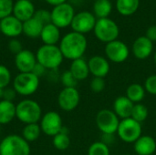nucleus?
Wrapping results in <instances>:
<instances>
[{"instance_id": "1", "label": "nucleus", "mask_w": 156, "mask_h": 155, "mask_svg": "<svg viewBox=\"0 0 156 155\" xmlns=\"http://www.w3.org/2000/svg\"><path fill=\"white\" fill-rule=\"evenodd\" d=\"M87 39L83 34L72 31L61 38L58 48L63 57L72 61L82 58L87 49Z\"/></svg>"}, {"instance_id": "2", "label": "nucleus", "mask_w": 156, "mask_h": 155, "mask_svg": "<svg viewBox=\"0 0 156 155\" xmlns=\"http://www.w3.org/2000/svg\"><path fill=\"white\" fill-rule=\"evenodd\" d=\"M16 118L26 125L37 123L42 118L41 107L34 100H22L16 105Z\"/></svg>"}, {"instance_id": "3", "label": "nucleus", "mask_w": 156, "mask_h": 155, "mask_svg": "<svg viewBox=\"0 0 156 155\" xmlns=\"http://www.w3.org/2000/svg\"><path fill=\"white\" fill-rule=\"evenodd\" d=\"M37 61L47 70L57 69L63 61V55L57 45H43L36 53Z\"/></svg>"}, {"instance_id": "4", "label": "nucleus", "mask_w": 156, "mask_h": 155, "mask_svg": "<svg viewBox=\"0 0 156 155\" xmlns=\"http://www.w3.org/2000/svg\"><path fill=\"white\" fill-rule=\"evenodd\" d=\"M0 155H30V145L22 136L10 134L0 142Z\"/></svg>"}, {"instance_id": "5", "label": "nucleus", "mask_w": 156, "mask_h": 155, "mask_svg": "<svg viewBox=\"0 0 156 155\" xmlns=\"http://www.w3.org/2000/svg\"><path fill=\"white\" fill-rule=\"evenodd\" d=\"M39 87V78L32 72L19 73L13 81V88L21 96H30L34 94Z\"/></svg>"}, {"instance_id": "6", "label": "nucleus", "mask_w": 156, "mask_h": 155, "mask_svg": "<svg viewBox=\"0 0 156 155\" xmlns=\"http://www.w3.org/2000/svg\"><path fill=\"white\" fill-rule=\"evenodd\" d=\"M93 30L96 37L106 44L116 40L120 34L118 25L108 17L98 19Z\"/></svg>"}, {"instance_id": "7", "label": "nucleus", "mask_w": 156, "mask_h": 155, "mask_svg": "<svg viewBox=\"0 0 156 155\" xmlns=\"http://www.w3.org/2000/svg\"><path fill=\"white\" fill-rule=\"evenodd\" d=\"M142 125L132 118H127L120 122L117 133L120 139L127 143H134L142 136Z\"/></svg>"}, {"instance_id": "8", "label": "nucleus", "mask_w": 156, "mask_h": 155, "mask_svg": "<svg viewBox=\"0 0 156 155\" xmlns=\"http://www.w3.org/2000/svg\"><path fill=\"white\" fill-rule=\"evenodd\" d=\"M120 118L109 109L101 110L96 115V125L102 134H114L117 132Z\"/></svg>"}, {"instance_id": "9", "label": "nucleus", "mask_w": 156, "mask_h": 155, "mask_svg": "<svg viewBox=\"0 0 156 155\" xmlns=\"http://www.w3.org/2000/svg\"><path fill=\"white\" fill-rule=\"evenodd\" d=\"M74 16L73 6L69 3H63L54 6L51 10V23L58 28H65L71 25Z\"/></svg>"}, {"instance_id": "10", "label": "nucleus", "mask_w": 156, "mask_h": 155, "mask_svg": "<svg viewBox=\"0 0 156 155\" xmlns=\"http://www.w3.org/2000/svg\"><path fill=\"white\" fill-rule=\"evenodd\" d=\"M96 22V16L92 13L89 11H82L75 14L70 26L74 32L84 35L94 29Z\"/></svg>"}, {"instance_id": "11", "label": "nucleus", "mask_w": 156, "mask_h": 155, "mask_svg": "<svg viewBox=\"0 0 156 155\" xmlns=\"http://www.w3.org/2000/svg\"><path fill=\"white\" fill-rule=\"evenodd\" d=\"M39 125L43 133L52 137L59 133L63 127L60 115L53 111H48L42 116Z\"/></svg>"}, {"instance_id": "12", "label": "nucleus", "mask_w": 156, "mask_h": 155, "mask_svg": "<svg viewBox=\"0 0 156 155\" xmlns=\"http://www.w3.org/2000/svg\"><path fill=\"white\" fill-rule=\"evenodd\" d=\"M105 54L108 59L114 63L124 62L130 54L127 45L121 40H114L106 44Z\"/></svg>"}, {"instance_id": "13", "label": "nucleus", "mask_w": 156, "mask_h": 155, "mask_svg": "<svg viewBox=\"0 0 156 155\" xmlns=\"http://www.w3.org/2000/svg\"><path fill=\"white\" fill-rule=\"evenodd\" d=\"M80 100V95L76 88H64L58 96V104L65 111L75 110Z\"/></svg>"}, {"instance_id": "14", "label": "nucleus", "mask_w": 156, "mask_h": 155, "mask_svg": "<svg viewBox=\"0 0 156 155\" xmlns=\"http://www.w3.org/2000/svg\"><path fill=\"white\" fill-rule=\"evenodd\" d=\"M37 63L36 55L28 49H23L15 57V65L19 73L32 72Z\"/></svg>"}, {"instance_id": "15", "label": "nucleus", "mask_w": 156, "mask_h": 155, "mask_svg": "<svg viewBox=\"0 0 156 155\" xmlns=\"http://www.w3.org/2000/svg\"><path fill=\"white\" fill-rule=\"evenodd\" d=\"M1 33L11 38H16L23 33V23L13 15L0 20Z\"/></svg>"}, {"instance_id": "16", "label": "nucleus", "mask_w": 156, "mask_h": 155, "mask_svg": "<svg viewBox=\"0 0 156 155\" xmlns=\"http://www.w3.org/2000/svg\"><path fill=\"white\" fill-rule=\"evenodd\" d=\"M88 65L90 73L93 77L105 78L110 72V63L102 56L91 57L88 61Z\"/></svg>"}, {"instance_id": "17", "label": "nucleus", "mask_w": 156, "mask_h": 155, "mask_svg": "<svg viewBox=\"0 0 156 155\" xmlns=\"http://www.w3.org/2000/svg\"><path fill=\"white\" fill-rule=\"evenodd\" d=\"M35 12V6L30 0H17L14 4L13 16L22 23L32 18Z\"/></svg>"}, {"instance_id": "18", "label": "nucleus", "mask_w": 156, "mask_h": 155, "mask_svg": "<svg viewBox=\"0 0 156 155\" xmlns=\"http://www.w3.org/2000/svg\"><path fill=\"white\" fill-rule=\"evenodd\" d=\"M153 42L145 36L139 37L133 44V53L138 59L147 58L153 52Z\"/></svg>"}, {"instance_id": "19", "label": "nucleus", "mask_w": 156, "mask_h": 155, "mask_svg": "<svg viewBox=\"0 0 156 155\" xmlns=\"http://www.w3.org/2000/svg\"><path fill=\"white\" fill-rule=\"evenodd\" d=\"M134 103L132 102L126 96L118 97L113 103V111L122 120L131 118Z\"/></svg>"}, {"instance_id": "20", "label": "nucleus", "mask_w": 156, "mask_h": 155, "mask_svg": "<svg viewBox=\"0 0 156 155\" xmlns=\"http://www.w3.org/2000/svg\"><path fill=\"white\" fill-rule=\"evenodd\" d=\"M134 151L138 155H153L156 151V142L152 136L142 135L134 143Z\"/></svg>"}, {"instance_id": "21", "label": "nucleus", "mask_w": 156, "mask_h": 155, "mask_svg": "<svg viewBox=\"0 0 156 155\" xmlns=\"http://www.w3.org/2000/svg\"><path fill=\"white\" fill-rule=\"evenodd\" d=\"M40 38L44 45H57L60 40V30L52 23L45 25L43 26Z\"/></svg>"}, {"instance_id": "22", "label": "nucleus", "mask_w": 156, "mask_h": 155, "mask_svg": "<svg viewBox=\"0 0 156 155\" xmlns=\"http://www.w3.org/2000/svg\"><path fill=\"white\" fill-rule=\"evenodd\" d=\"M69 70L71 72V74L74 76V78L78 81L86 79L89 77V75L90 74V69H89L88 61H86L82 58L72 60Z\"/></svg>"}, {"instance_id": "23", "label": "nucleus", "mask_w": 156, "mask_h": 155, "mask_svg": "<svg viewBox=\"0 0 156 155\" xmlns=\"http://www.w3.org/2000/svg\"><path fill=\"white\" fill-rule=\"evenodd\" d=\"M16 118V105L13 101L0 100V125L10 123Z\"/></svg>"}, {"instance_id": "24", "label": "nucleus", "mask_w": 156, "mask_h": 155, "mask_svg": "<svg viewBox=\"0 0 156 155\" xmlns=\"http://www.w3.org/2000/svg\"><path fill=\"white\" fill-rule=\"evenodd\" d=\"M43 26V24L33 16L32 18L23 22V34L30 38L40 37Z\"/></svg>"}, {"instance_id": "25", "label": "nucleus", "mask_w": 156, "mask_h": 155, "mask_svg": "<svg viewBox=\"0 0 156 155\" xmlns=\"http://www.w3.org/2000/svg\"><path fill=\"white\" fill-rule=\"evenodd\" d=\"M140 0H116V8L122 16H132L139 8Z\"/></svg>"}, {"instance_id": "26", "label": "nucleus", "mask_w": 156, "mask_h": 155, "mask_svg": "<svg viewBox=\"0 0 156 155\" xmlns=\"http://www.w3.org/2000/svg\"><path fill=\"white\" fill-rule=\"evenodd\" d=\"M145 89L138 83L131 84L126 90V97L134 104L140 103L145 97Z\"/></svg>"}, {"instance_id": "27", "label": "nucleus", "mask_w": 156, "mask_h": 155, "mask_svg": "<svg viewBox=\"0 0 156 155\" xmlns=\"http://www.w3.org/2000/svg\"><path fill=\"white\" fill-rule=\"evenodd\" d=\"M112 10V5L110 0H96L93 4V12L96 17L106 18Z\"/></svg>"}, {"instance_id": "28", "label": "nucleus", "mask_w": 156, "mask_h": 155, "mask_svg": "<svg viewBox=\"0 0 156 155\" xmlns=\"http://www.w3.org/2000/svg\"><path fill=\"white\" fill-rule=\"evenodd\" d=\"M42 132L40 125L37 123H31V124H27L22 131V137L27 142V143H33L37 141L40 133Z\"/></svg>"}, {"instance_id": "29", "label": "nucleus", "mask_w": 156, "mask_h": 155, "mask_svg": "<svg viewBox=\"0 0 156 155\" xmlns=\"http://www.w3.org/2000/svg\"><path fill=\"white\" fill-rule=\"evenodd\" d=\"M148 114H149V111L145 105H144L142 103H136L133 106L131 118L133 119L134 121L142 123L143 122H144L147 119Z\"/></svg>"}, {"instance_id": "30", "label": "nucleus", "mask_w": 156, "mask_h": 155, "mask_svg": "<svg viewBox=\"0 0 156 155\" xmlns=\"http://www.w3.org/2000/svg\"><path fill=\"white\" fill-rule=\"evenodd\" d=\"M53 145L57 150L65 151L70 145V139L69 133H65L60 132L57 135L53 137Z\"/></svg>"}, {"instance_id": "31", "label": "nucleus", "mask_w": 156, "mask_h": 155, "mask_svg": "<svg viewBox=\"0 0 156 155\" xmlns=\"http://www.w3.org/2000/svg\"><path fill=\"white\" fill-rule=\"evenodd\" d=\"M88 155H110V148L102 142H96L89 147Z\"/></svg>"}, {"instance_id": "32", "label": "nucleus", "mask_w": 156, "mask_h": 155, "mask_svg": "<svg viewBox=\"0 0 156 155\" xmlns=\"http://www.w3.org/2000/svg\"><path fill=\"white\" fill-rule=\"evenodd\" d=\"M12 79L11 72L5 65L0 64V89H5L8 87Z\"/></svg>"}, {"instance_id": "33", "label": "nucleus", "mask_w": 156, "mask_h": 155, "mask_svg": "<svg viewBox=\"0 0 156 155\" xmlns=\"http://www.w3.org/2000/svg\"><path fill=\"white\" fill-rule=\"evenodd\" d=\"M13 0H0V20L13 14Z\"/></svg>"}, {"instance_id": "34", "label": "nucleus", "mask_w": 156, "mask_h": 155, "mask_svg": "<svg viewBox=\"0 0 156 155\" xmlns=\"http://www.w3.org/2000/svg\"><path fill=\"white\" fill-rule=\"evenodd\" d=\"M60 79L64 88H76L78 84V80L74 78L69 70L64 71L60 77Z\"/></svg>"}, {"instance_id": "35", "label": "nucleus", "mask_w": 156, "mask_h": 155, "mask_svg": "<svg viewBox=\"0 0 156 155\" xmlns=\"http://www.w3.org/2000/svg\"><path fill=\"white\" fill-rule=\"evenodd\" d=\"M34 17L37 19L43 26L51 23V12L47 9H38L35 12Z\"/></svg>"}, {"instance_id": "36", "label": "nucleus", "mask_w": 156, "mask_h": 155, "mask_svg": "<svg viewBox=\"0 0 156 155\" xmlns=\"http://www.w3.org/2000/svg\"><path fill=\"white\" fill-rule=\"evenodd\" d=\"M105 86H106V82L104 78H98V77H93L90 84V90L95 93L101 92L105 89Z\"/></svg>"}, {"instance_id": "37", "label": "nucleus", "mask_w": 156, "mask_h": 155, "mask_svg": "<svg viewBox=\"0 0 156 155\" xmlns=\"http://www.w3.org/2000/svg\"><path fill=\"white\" fill-rule=\"evenodd\" d=\"M144 89L145 91L152 95H156V75L149 76L144 82Z\"/></svg>"}, {"instance_id": "38", "label": "nucleus", "mask_w": 156, "mask_h": 155, "mask_svg": "<svg viewBox=\"0 0 156 155\" xmlns=\"http://www.w3.org/2000/svg\"><path fill=\"white\" fill-rule=\"evenodd\" d=\"M8 49L12 54L16 55L23 50L22 43L16 38H11L8 42Z\"/></svg>"}, {"instance_id": "39", "label": "nucleus", "mask_w": 156, "mask_h": 155, "mask_svg": "<svg viewBox=\"0 0 156 155\" xmlns=\"http://www.w3.org/2000/svg\"><path fill=\"white\" fill-rule=\"evenodd\" d=\"M16 92L14 90V88H5L4 89V96H3V100H8V101H13L16 96Z\"/></svg>"}, {"instance_id": "40", "label": "nucleus", "mask_w": 156, "mask_h": 155, "mask_svg": "<svg viewBox=\"0 0 156 155\" xmlns=\"http://www.w3.org/2000/svg\"><path fill=\"white\" fill-rule=\"evenodd\" d=\"M145 37L147 38H149L152 42L156 41V25L151 26L150 27H148V29L146 30Z\"/></svg>"}, {"instance_id": "41", "label": "nucleus", "mask_w": 156, "mask_h": 155, "mask_svg": "<svg viewBox=\"0 0 156 155\" xmlns=\"http://www.w3.org/2000/svg\"><path fill=\"white\" fill-rule=\"evenodd\" d=\"M46 71H47V69H46L42 65L37 63L36 66H35V68H34L33 70H32V73H34L37 77L40 78V77H42V76L45 75Z\"/></svg>"}, {"instance_id": "42", "label": "nucleus", "mask_w": 156, "mask_h": 155, "mask_svg": "<svg viewBox=\"0 0 156 155\" xmlns=\"http://www.w3.org/2000/svg\"><path fill=\"white\" fill-rule=\"evenodd\" d=\"M48 4L53 5V6H56V5H61L63 3H66L67 0H45Z\"/></svg>"}, {"instance_id": "43", "label": "nucleus", "mask_w": 156, "mask_h": 155, "mask_svg": "<svg viewBox=\"0 0 156 155\" xmlns=\"http://www.w3.org/2000/svg\"><path fill=\"white\" fill-rule=\"evenodd\" d=\"M3 96H4V89H0V99L3 100Z\"/></svg>"}, {"instance_id": "44", "label": "nucleus", "mask_w": 156, "mask_h": 155, "mask_svg": "<svg viewBox=\"0 0 156 155\" xmlns=\"http://www.w3.org/2000/svg\"><path fill=\"white\" fill-rule=\"evenodd\" d=\"M154 62H155V64H156V52L154 53Z\"/></svg>"}, {"instance_id": "45", "label": "nucleus", "mask_w": 156, "mask_h": 155, "mask_svg": "<svg viewBox=\"0 0 156 155\" xmlns=\"http://www.w3.org/2000/svg\"><path fill=\"white\" fill-rule=\"evenodd\" d=\"M0 32H1V22H0Z\"/></svg>"}, {"instance_id": "46", "label": "nucleus", "mask_w": 156, "mask_h": 155, "mask_svg": "<svg viewBox=\"0 0 156 155\" xmlns=\"http://www.w3.org/2000/svg\"><path fill=\"white\" fill-rule=\"evenodd\" d=\"M122 155H130V154H122Z\"/></svg>"}]
</instances>
